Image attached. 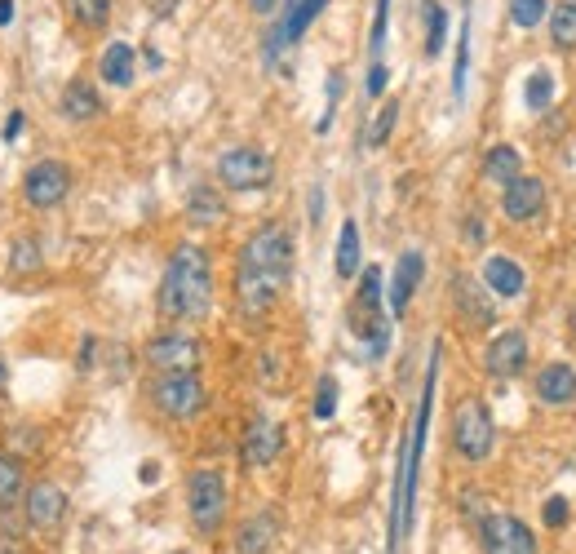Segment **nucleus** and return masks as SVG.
Listing matches in <instances>:
<instances>
[{"instance_id": "obj_1", "label": "nucleus", "mask_w": 576, "mask_h": 554, "mask_svg": "<svg viewBox=\"0 0 576 554\" xmlns=\"http://www.w3.org/2000/svg\"><path fill=\"white\" fill-rule=\"evenodd\" d=\"M288 275H293V235L275 222L257 227L240 249V271H235V297L249 320H262L280 302Z\"/></svg>"}, {"instance_id": "obj_2", "label": "nucleus", "mask_w": 576, "mask_h": 554, "mask_svg": "<svg viewBox=\"0 0 576 554\" xmlns=\"http://www.w3.org/2000/svg\"><path fill=\"white\" fill-rule=\"evenodd\" d=\"M213 311V266L209 253L195 244H178L160 280V315L164 320H204Z\"/></svg>"}, {"instance_id": "obj_3", "label": "nucleus", "mask_w": 576, "mask_h": 554, "mask_svg": "<svg viewBox=\"0 0 576 554\" xmlns=\"http://www.w3.org/2000/svg\"><path fill=\"white\" fill-rule=\"evenodd\" d=\"M346 320H351V333L368 342V355H373V359L386 355L390 324L382 315V271H377V266H368V271L359 275V293H355L351 311H346Z\"/></svg>"}, {"instance_id": "obj_4", "label": "nucleus", "mask_w": 576, "mask_h": 554, "mask_svg": "<svg viewBox=\"0 0 576 554\" xmlns=\"http://www.w3.org/2000/svg\"><path fill=\"white\" fill-rule=\"evenodd\" d=\"M492 444H497V426H492V413L483 399H461L457 413H452V448L479 466V461L492 457Z\"/></svg>"}, {"instance_id": "obj_5", "label": "nucleus", "mask_w": 576, "mask_h": 554, "mask_svg": "<svg viewBox=\"0 0 576 554\" xmlns=\"http://www.w3.org/2000/svg\"><path fill=\"white\" fill-rule=\"evenodd\" d=\"M218 182L231 191H266L275 182V160L257 147H231L218 160Z\"/></svg>"}, {"instance_id": "obj_6", "label": "nucleus", "mask_w": 576, "mask_h": 554, "mask_svg": "<svg viewBox=\"0 0 576 554\" xmlns=\"http://www.w3.org/2000/svg\"><path fill=\"white\" fill-rule=\"evenodd\" d=\"M151 399H156V408L164 417H173V422H191L195 413H204V382L195 373H160L156 382H151Z\"/></svg>"}, {"instance_id": "obj_7", "label": "nucleus", "mask_w": 576, "mask_h": 554, "mask_svg": "<svg viewBox=\"0 0 576 554\" xmlns=\"http://www.w3.org/2000/svg\"><path fill=\"white\" fill-rule=\"evenodd\" d=\"M187 510H191V523L209 537V532L222 528L226 519V479L218 470H195L187 479Z\"/></svg>"}, {"instance_id": "obj_8", "label": "nucleus", "mask_w": 576, "mask_h": 554, "mask_svg": "<svg viewBox=\"0 0 576 554\" xmlns=\"http://www.w3.org/2000/svg\"><path fill=\"white\" fill-rule=\"evenodd\" d=\"M71 191V164L63 160H36L23 173V200L32 209H58Z\"/></svg>"}, {"instance_id": "obj_9", "label": "nucleus", "mask_w": 576, "mask_h": 554, "mask_svg": "<svg viewBox=\"0 0 576 554\" xmlns=\"http://www.w3.org/2000/svg\"><path fill=\"white\" fill-rule=\"evenodd\" d=\"M479 541H483V554H537V532L519 515H483Z\"/></svg>"}, {"instance_id": "obj_10", "label": "nucleus", "mask_w": 576, "mask_h": 554, "mask_svg": "<svg viewBox=\"0 0 576 554\" xmlns=\"http://www.w3.org/2000/svg\"><path fill=\"white\" fill-rule=\"evenodd\" d=\"M324 9H328V0H288V5H284V18L271 27V36H266V49H262V54H266V67L280 63L284 49L297 45V40H302V32L324 14Z\"/></svg>"}, {"instance_id": "obj_11", "label": "nucleus", "mask_w": 576, "mask_h": 554, "mask_svg": "<svg viewBox=\"0 0 576 554\" xmlns=\"http://www.w3.org/2000/svg\"><path fill=\"white\" fill-rule=\"evenodd\" d=\"M147 364L156 373H195L200 368V342L187 333H169V337H156L147 346Z\"/></svg>"}, {"instance_id": "obj_12", "label": "nucleus", "mask_w": 576, "mask_h": 554, "mask_svg": "<svg viewBox=\"0 0 576 554\" xmlns=\"http://www.w3.org/2000/svg\"><path fill=\"white\" fill-rule=\"evenodd\" d=\"M483 368H488L492 377H501V382L519 377L523 368H528V337H523L519 328H506V333H497V337L488 342V351H483Z\"/></svg>"}, {"instance_id": "obj_13", "label": "nucleus", "mask_w": 576, "mask_h": 554, "mask_svg": "<svg viewBox=\"0 0 576 554\" xmlns=\"http://www.w3.org/2000/svg\"><path fill=\"white\" fill-rule=\"evenodd\" d=\"M501 213L510 222H537L545 213V182L532 178V173H519L506 187V196H501Z\"/></svg>"}, {"instance_id": "obj_14", "label": "nucleus", "mask_w": 576, "mask_h": 554, "mask_svg": "<svg viewBox=\"0 0 576 554\" xmlns=\"http://www.w3.org/2000/svg\"><path fill=\"white\" fill-rule=\"evenodd\" d=\"M27 523H32L36 532H54L58 523H63V515H67V492L58 488V484H32L27 488Z\"/></svg>"}, {"instance_id": "obj_15", "label": "nucleus", "mask_w": 576, "mask_h": 554, "mask_svg": "<svg viewBox=\"0 0 576 554\" xmlns=\"http://www.w3.org/2000/svg\"><path fill=\"white\" fill-rule=\"evenodd\" d=\"M452 302H457V315L466 320L470 328H488L497 315H492V297L483 284H475L470 275H457L452 280Z\"/></svg>"}, {"instance_id": "obj_16", "label": "nucleus", "mask_w": 576, "mask_h": 554, "mask_svg": "<svg viewBox=\"0 0 576 554\" xmlns=\"http://www.w3.org/2000/svg\"><path fill=\"white\" fill-rule=\"evenodd\" d=\"M280 453H284V426L257 417V422L244 430V461H249V466H271Z\"/></svg>"}, {"instance_id": "obj_17", "label": "nucleus", "mask_w": 576, "mask_h": 554, "mask_svg": "<svg viewBox=\"0 0 576 554\" xmlns=\"http://www.w3.org/2000/svg\"><path fill=\"white\" fill-rule=\"evenodd\" d=\"M58 111H63V120H71V125H89V120L102 116V98L89 80H67L63 98H58Z\"/></svg>"}, {"instance_id": "obj_18", "label": "nucleus", "mask_w": 576, "mask_h": 554, "mask_svg": "<svg viewBox=\"0 0 576 554\" xmlns=\"http://www.w3.org/2000/svg\"><path fill=\"white\" fill-rule=\"evenodd\" d=\"M537 399L550 408H568L576 404V373L568 364H545L537 373Z\"/></svg>"}, {"instance_id": "obj_19", "label": "nucleus", "mask_w": 576, "mask_h": 554, "mask_svg": "<svg viewBox=\"0 0 576 554\" xmlns=\"http://www.w3.org/2000/svg\"><path fill=\"white\" fill-rule=\"evenodd\" d=\"M421 271H426V262H421L417 249H408L404 258L395 266V280H390V315H404L408 302H413L417 284H421Z\"/></svg>"}, {"instance_id": "obj_20", "label": "nucleus", "mask_w": 576, "mask_h": 554, "mask_svg": "<svg viewBox=\"0 0 576 554\" xmlns=\"http://www.w3.org/2000/svg\"><path fill=\"white\" fill-rule=\"evenodd\" d=\"M98 71H102L107 85L129 89L133 76H138V54H133V45H125V40H111V45L102 49V58H98Z\"/></svg>"}, {"instance_id": "obj_21", "label": "nucleus", "mask_w": 576, "mask_h": 554, "mask_svg": "<svg viewBox=\"0 0 576 554\" xmlns=\"http://www.w3.org/2000/svg\"><path fill=\"white\" fill-rule=\"evenodd\" d=\"M523 266L514 258H501V253H492L488 262H483V289L497 293V297H519L523 293Z\"/></svg>"}, {"instance_id": "obj_22", "label": "nucleus", "mask_w": 576, "mask_h": 554, "mask_svg": "<svg viewBox=\"0 0 576 554\" xmlns=\"http://www.w3.org/2000/svg\"><path fill=\"white\" fill-rule=\"evenodd\" d=\"M275 528H280V519H275L271 510L244 519L240 532H235V550H240V554H266V550H271V541H275Z\"/></svg>"}, {"instance_id": "obj_23", "label": "nucleus", "mask_w": 576, "mask_h": 554, "mask_svg": "<svg viewBox=\"0 0 576 554\" xmlns=\"http://www.w3.org/2000/svg\"><path fill=\"white\" fill-rule=\"evenodd\" d=\"M519 173H523V160H519V151H514V147H492L488 156H483V178H488L492 187L506 191Z\"/></svg>"}, {"instance_id": "obj_24", "label": "nucleus", "mask_w": 576, "mask_h": 554, "mask_svg": "<svg viewBox=\"0 0 576 554\" xmlns=\"http://www.w3.org/2000/svg\"><path fill=\"white\" fill-rule=\"evenodd\" d=\"M222 213H226V204H222V196H218L213 187H195V191H191V200H187V218L195 222V227H218Z\"/></svg>"}, {"instance_id": "obj_25", "label": "nucleus", "mask_w": 576, "mask_h": 554, "mask_svg": "<svg viewBox=\"0 0 576 554\" xmlns=\"http://www.w3.org/2000/svg\"><path fill=\"white\" fill-rule=\"evenodd\" d=\"M18 497H27L23 457H14V453H0V506H14Z\"/></svg>"}, {"instance_id": "obj_26", "label": "nucleus", "mask_w": 576, "mask_h": 554, "mask_svg": "<svg viewBox=\"0 0 576 554\" xmlns=\"http://www.w3.org/2000/svg\"><path fill=\"white\" fill-rule=\"evenodd\" d=\"M67 14L76 27H85V32H102L111 18V0H67Z\"/></svg>"}, {"instance_id": "obj_27", "label": "nucleus", "mask_w": 576, "mask_h": 554, "mask_svg": "<svg viewBox=\"0 0 576 554\" xmlns=\"http://www.w3.org/2000/svg\"><path fill=\"white\" fill-rule=\"evenodd\" d=\"M550 40L554 49H576V5L572 0H559L550 9Z\"/></svg>"}, {"instance_id": "obj_28", "label": "nucleus", "mask_w": 576, "mask_h": 554, "mask_svg": "<svg viewBox=\"0 0 576 554\" xmlns=\"http://www.w3.org/2000/svg\"><path fill=\"white\" fill-rule=\"evenodd\" d=\"M355 271H359V227L346 218L342 222V235H337V275H342V280H351Z\"/></svg>"}, {"instance_id": "obj_29", "label": "nucleus", "mask_w": 576, "mask_h": 554, "mask_svg": "<svg viewBox=\"0 0 576 554\" xmlns=\"http://www.w3.org/2000/svg\"><path fill=\"white\" fill-rule=\"evenodd\" d=\"M523 102H528V111H545L554 102V76L545 67H537L528 76V85H523Z\"/></svg>"}, {"instance_id": "obj_30", "label": "nucleus", "mask_w": 576, "mask_h": 554, "mask_svg": "<svg viewBox=\"0 0 576 554\" xmlns=\"http://www.w3.org/2000/svg\"><path fill=\"white\" fill-rule=\"evenodd\" d=\"M444 36H448V14H444V5L426 0V54H430V58L444 54Z\"/></svg>"}, {"instance_id": "obj_31", "label": "nucleus", "mask_w": 576, "mask_h": 554, "mask_svg": "<svg viewBox=\"0 0 576 554\" xmlns=\"http://www.w3.org/2000/svg\"><path fill=\"white\" fill-rule=\"evenodd\" d=\"M36 266H40L36 240H14V249H9V271H14V275H32Z\"/></svg>"}, {"instance_id": "obj_32", "label": "nucleus", "mask_w": 576, "mask_h": 554, "mask_svg": "<svg viewBox=\"0 0 576 554\" xmlns=\"http://www.w3.org/2000/svg\"><path fill=\"white\" fill-rule=\"evenodd\" d=\"M545 18V0H510V23L523 27V32H532Z\"/></svg>"}, {"instance_id": "obj_33", "label": "nucleus", "mask_w": 576, "mask_h": 554, "mask_svg": "<svg viewBox=\"0 0 576 554\" xmlns=\"http://www.w3.org/2000/svg\"><path fill=\"white\" fill-rule=\"evenodd\" d=\"M395 120H399V102H386V107L377 111L373 129H368V147H386V138H390V129H395Z\"/></svg>"}, {"instance_id": "obj_34", "label": "nucleus", "mask_w": 576, "mask_h": 554, "mask_svg": "<svg viewBox=\"0 0 576 554\" xmlns=\"http://www.w3.org/2000/svg\"><path fill=\"white\" fill-rule=\"evenodd\" d=\"M333 413H337V382H333V377H320V391H315V417L328 422Z\"/></svg>"}, {"instance_id": "obj_35", "label": "nucleus", "mask_w": 576, "mask_h": 554, "mask_svg": "<svg viewBox=\"0 0 576 554\" xmlns=\"http://www.w3.org/2000/svg\"><path fill=\"white\" fill-rule=\"evenodd\" d=\"M541 519H545V528H563V523L572 519V506H568V497H545V506H541Z\"/></svg>"}, {"instance_id": "obj_36", "label": "nucleus", "mask_w": 576, "mask_h": 554, "mask_svg": "<svg viewBox=\"0 0 576 554\" xmlns=\"http://www.w3.org/2000/svg\"><path fill=\"white\" fill-rule=\"evenodd\" d=\"M386 94V63L377 58L373 71H368V98H382Z\"/></svg>"}, {"instance_id": "obj_37", "label": "nucleus", "mask_w": 576, "mask_h": 554, "mask_svg": "<svg viewBox=\"0 0 576 554\" xmlns=\"http://www.w3.org/2000/svg\"><path fill=\"white\" fill-rule=\"evenodd\" d=\"M23 129H27V116H23V111H14V116L5 120V133H0V138H5V142H18V133H23Z\"/></svg>"}, {"instance_id": "obj_38", "label": "nucleus", "mask_w": 576, "mask_h": 554, "mask_svg": "<svg viewBox=\"0 0 576 554\" xmlns=\"http://www.w3.org/2000/svg\"><path fill=\"white\" fill-rule=\"evenodd\" d=\"M94 351H98V342H94V337H85V342H80V368L94 364Z\"/></svg>"}, {"instance_id": "obj_39", "label": "nucleus", "mask_w": 576, "mask_h": 554, "mask_svg": "<svg viewBox=\"0 0 576 554\" xmlns=\"http://www.w3.org/2000/svg\"><path fill=\"white\" fill-rule=\"evenodd\" d=\"M14 23V0H0V27Z\"/></svg>"}, {"instance_id": "obj_40", "label": "nucleus", "mask_w": 576, "mask_h": 554, "mask_svg": "<svg viewBox=\"0 0 576 554\" xmlns=\"http://www.w3.org/2000/svg\"><path fill=\"white\" fill-rule=\"evenodd\" d=\"M249 5H253V14H271V9L280 5V0H249Z\"/></svg>"}, {"instance_id": "obj_41", "label": "nucleus", "mask_w": 576, "mask_h": 554, "mask_svg": "<svg viewBox=\"0 0 576 554\" xmlns=\"http://www.w3.org/2000/svg\"><path fill=\"white\" fill-rule=\"evenodd\" d=\"M5 382H9V368H5V364H0V391H5Z\"/></svg>"}, {"instance_id": "obj_42", "label": "nucleus", "mask_w": 576, "mask_h": 554, "mask_svg": "<svg viewBox=\"0 0 576 554\" xmlns=\"http://www.w3.org/2000/svg\"><path fill=\"white\" fill-rule=\"evenodd\" d=\"M572 337H576V311H572Z\"/></svg>"}, {"instance_id": "obj_43", "label": "nucleus", "mask_w": 576, "mask_h": 554, "mask_svg": "<svg viewBox=\"0 0 576 554\" xmlns=\"http://www.w3.org/2000/svg\"><path fill=\"white\" fill-rule=\"evenodd\" d=\"M0 554H18V550H9V546H5V550H0Z\"/></svg>"}, {"instance_id": "obj_44", "label": "nucleus", "mask_w": 576, "mask_h": 554, "mask_svg": "<svg viewBox=\"0 0 576 554\" xmlns=\"http://www.w3.org/2000/svg\"><path fill=\"white\" fill-rule=\"evenodd\" d=\"M572 5H576V0H572Z\"/></svg>"}]
</instances>
